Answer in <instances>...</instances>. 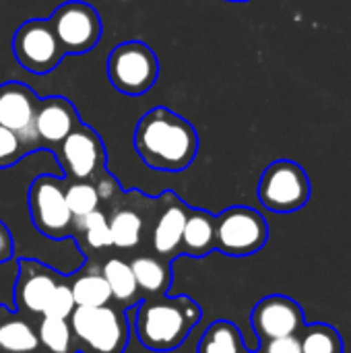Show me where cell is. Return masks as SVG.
<instances>
[{
    "instance_id": "6da1fadb",
    "label": "cell",
    "mask_w": 351,
    "mask_h": 353,
    "mask_svg": "<svg viewBox=\"0 0 351 353\" xmlns=\"http://www.w3.org/2000/svg\"><path fill=\"white\" fill-rule=\"evenodd\" d=\"M132 143L145 165L157 172H184L199 153L194 126L166 105H155L141 116Z\"/></svg>"
},
{
    "instance_id": "7a4b0ae2",
    "label": "cell",
    "mask_w": 351,
    "mask_h": 353,
    "mask_svg": "<svg viewBox=\"0 0 351 353\" xmlns=\"http://www.w3.org/2000/svg\"><path fill=\"white\" fill-rule=\"evenodd\" d=\"M201 310L188 298L145 300L137 310V335L153 352L178 347L199 323Z\"/></svg>"
},
{
    "instance_id": "3957f363",
    "label": "cell",
    "mask_w": 351,
    "mask_h": 353,
    "mask_svg": "<svg viewBox=\"0 0 351 353\" xmlns=\"http://www.w3.org/2000/svg\"><path fill=\"white\" fill-rule=\"evenodd\" d=\"M159 77L157 54L139 39L118 43L108 56V79L124 95L137 97L155 87Z\"/></svg>"
},
{
    "instance_id": "277c9868",
    "label": "cell",
    "mask_w": 351,
    "mask_h": 353,
    "mask_svg": "<svg viewBox=\"0 0 351 353\" xmlns=\"http://www.w3.org/2000/svg\"><path fill=\"white\" fill-rule=\"evenodd\" d=\"M257 192L265 209L273 213H294L308 203L310 180L300 163L277 159L263 172Z\"/></svg>"
},
{
    "instance_id": "5b68a950",
    "label": "cell",
    "mask_w": 351,
    "mask_h": 353,
    "mask_svg": "<svg viewBox=\"0 0 351 353\" xmlns=\"http://www.w3.org/2000/svg\"><path fill=\"white\" fill-rule=\"evenodd\" d=\"M269 238L265 217L250 207H230L215 217V248L228 256H250Z\"/></svg>"
},
{
    "instance_id": "8992f818",
    "label": "cell",
    "mask_w": 351,
    "mask_h": 353,
    "mask_svg": "<svg viewBox=\"0 0 351 353\" xmlns=\"http://www.w3.org/2000/svg\"><path fill=\"white\" fill-rule=\"evenodd\" d=\"M64 54L77 56L91 52L103 33V23L95 6L83 0L62 2L48 17Z\"/></svg>"
},
{
    "instance_id": "52a82bcc",
    "label": "cell",
    "mask_w": 351,
    "mask_h": 353,
    "mask_svg": "<svg viewBox=\"0 0 351 353\" xmlns=\"http://www.w3.org/2000/svg\"><path fill=\"white\" fill-rule=\"evenodd\" d=\"M70 329L81 343L95 353H120L128 341L124 316L106 306H77L70 314Z\"/></svg>"
},
{
    "instance_id": "ba28073f",
    "label": "cell",
    "mask_w": 351,
    "mask_h": 353,
    "mask_svg": "<svg viewBox=\"0 0 351 353\" xmlns=\"http://www.w3.org/2000/svg\"><path fill=\"white\" fill-rule=\"evenodd\" d=\"M12 56L31 74H48L66 56L48 19H29L12 35Z\"/></svg>"
},
{
    "instance_id": "9c48e42d",
    "label": "cell",
    "mask_w": 351,
    "mask_h": 353,
    "mask_svg": "<svg viewBox=\"0 0 351 353\" xmlns=\"http://www.w3.org/2000/svg\"><path fill=\"white\" fill-rule=\"evenodd\" d=\"M27 203L31 221L37 228V232L52 240L68 236L72 225V213L66 205L64 184L60 178L52 174L37 176L29 186Z\"/></svg>"
},
{
    "instance_id": "30bf717a",
    "label": "cell",
    "mask_w": 351,
    "mask_h": 353,
    "mask_svg": "<svg viewBox=\"0 0 351 353\" xmlns=\"http://www.w3.org/2000/svg\"><path fill=\"white\" fill-rule=\"evenodd\" d=\"M54 153L70 180H91L106 168V145L85 122H79Z\"/></svg>"
},
{
    "instance_id": "8fae6325",
    "label": "cell",
    "mask_w": 351,
    "mask_h": 353,
    "mask_svg": "<svg viewBox=\"0 0 351 353\" xmlns=\"http://www.w3.org/2000/svg\"><path fill=\"white\" fill-rule=\"evenodd\" d=\"M39 95L17 81L0 85V126L14 132L31 151H37L33 124L39 108Z\"/></svg>"
},
{
    "instance_id": "7c38bea8",
    "label": "cell",
    "mask_w": 351,
    "mask_h": 353,
    "mask_svg": "<svg viewBox=\"0 0 351 353\" xmlns=\"http://www.w3.org/2000/svg\"><path fill=\"white\" fill-rule=\"evenodd\" d=\"M250 321L257 337L263 343L298 335L304 329V312L300 304L285 296H269L261 300L254 306Z\"/></svg>"
},
{
    "instance_id": "4fadbf2b",
    "label": "cell",
    "mask_w": 351,
    "mask_h": 353,
    "mask_svg": "<svg viewBox=\"0 0 351 353\" xmlns=\"http://www.w3.org/2000/svg\"><path fill=\"white\" fill-rule=\"evenodd\" d=\"M81 122L77 108L70 99L62 95H48L39 99V108L35 114L33 134L37 143V151H56L58 145L72 132V128Z\"/></svg>"
},
{
    "instance_id": "5bb4252c",
    "label": "cell",
    "mask_w": 351,
    "mask_h": 353,
    "mask_svg": "<svg viewBox=\"0 0 351 353\" xmlns=\"http://www.w3.org/2000/svg\"><path fill=\"white\" fill-rule=\"evenodd\" d=\"M56 285V277L46 267L33 261H21L14 285V302L21 304V308H25L27 312L43 314V308L52 298Z\"/></svg>"
},
{
    "instance_id": "9a60e30c",
    "label": "cell",
    "mask_w": 351,
    "mask_h": 353,
    "mask_svg": "<svg viewBox=\"0 0 351 353\" xmlns=\"http://www.w3.org/2000/svg\"><path fill=\"white\" fill-rule=\"evenodd\" d=\"M186 215H188V209L182 207L178 201H174V194H172V203L161 211L153 230V248L157 254L170 256L180 248Z\"/></svg>"
},
{
    "instance_id": "2e32d148",
    "label": "cell",
    "mask_w": 351,
    "mask_h": 353,
    "mask_svg": "<svg viewBox=\"0 0 351 353\" xmlns=\"http://www.w3.org/2000/svg\"><path fill=\"white\" fill-rule=\"evenodd\" d=\"M182 250L188 256H205L215 248V217L207 211H188L184 234H182Z\"/></svg>"
},
{
    "instance_id": "e0dca14e",
    "label": "cell",
    "mask_w": 351,
    "mask_h": 353,
    "mask_svg": "<svg viewBox=\"0 0 351 353\" xmlns=\"http://www.w3.org/2000/svg\"><path fill=\"white\" fill-rule=\"evenodd\" d=\"M110 234H112V246L128 250L139 246L143 236V219L132 209H116L112 217L108 219Z\"/></svg>"
},
{
    "instance_id": "ac0fdd59",
    "label": "cell",
    "mask_w": 351,
    "mask_h": 353,
    "mask_svg": "<svg viewBox=\"0 0 351 353\" xmlns=\"http://www.w3.org/2000/svg\"><path fill=\"white\" fill-rule=\"evenodd\" d=\"M199 353H242V335L236 325L217 321L205 331Z\"/></svg>"
},
{
    "instance_id": "d6986e66",
    "label": "cell",
    "mask_w": 351,
    "mask_h": 353,
    "mask_svg": "<svg viewBox=\"0 0 351 353\" xmlns=\"http://www.w3.org/2000/svg\"><path fill=\"white\" fill-rule=\"evenodd\" d=\"M101 275L108 281L114 300H118V302H130L137 296L139 288H137V281H134L130 263H126L122 259H110L103 265Z\"/></svg>"
},
{
    "instance_id": "ffe728a7",
    "label": "cell",
    "mask_w": 351,
    "mask_h": 353,
    "mask_svg": "<svg viewBox=\"0 0 351 353\" xmlns=\"http://www.w3.org/2000/svg\"><path fill=\"white\" fill-rule=\"evenodd\" d=\"M77 306H106L112 300V292L101 273H83L70 285Z\"/></svg>"
},
{
    "instance_id": "44dd1931",
    "label": "cell",
    "mask_w": 351,
    "mask_h": 353,
    "mask_svg": "<svg viewBox=\"0 0 351 353\" xmlns=\"http://www.w3.org/2000/svg\"><path fill=\"white\" fill-rule=\"evenodd\" d=\"M39 345L35 331L25 321L0 323V350L6 353H33Z\"/></svg>"
},
{
    "instance_id": "7402d4cb",
    "label": "cell",
    "mask_w": 351,
    "mask_h": 353,
    "mask_svg": "<svg viewBox=\"0 0 351 353\" xmlns=\"http://www.w3.org/2000/svg\"><path fill=\"white\" fill-rule=\"evenodd\" d=\"M137 288L149 294H159L170 285V273L168 269L151 256H139L130 263Z\"/></svg>"
},
{
    "instance_id": "603a6c76",
    "label": "cell",
    "mask_w": 351,
    "mask_h": 353,
    "mask_svg": "<svg viewBox=\"0 0 351 353\" xmlns=\"http://www.w3.org/2000/svg\"><path fill=\"white\" fill-rule=\"evenodd\" d=\"M302 353H343V341L339 333L323 323H314L302 329L300 335Z\"/></svg>"
},
{
    "instance_id": "cb8c5ba5",
    "label": "cell",
    "mask_w": 351,
    "mask_h": 353,
    "mask_svg": "<svg viewBox=\"0 0 351 353\" xmlns=\"http://www.w3.org/2000/svg\"><path fill=\"white\" fill-rule=\"evenodd\" d=\"M64 196L72 213V221L97 211L99 201H101L95 184H91L89 180H72L68 186H64Z\"/></svg>"
},
{
    "instance_id": "d4e9b609",
    "label": "cell",
    "mask_w": 351,
    "mask_h": 353,
    "mask_svg": "<svg viewBox=\"0 0 351 353\" xmlns=\"http://www.w3.org/2000/svg\"><path fill=\"white\" fill-rule=\"evenodd\" d=\"M37 339L48 353H70V345H72L70 323H66L64 319L43 316L37 329Z\"/></svg>"
},
{
    "instance_id": "484cf974",
    "label": "cell",
    "mask_w": 351,
    "mask_h": 353,
    "mask_svg": "<svg viewBox=\"0 0 351 353\" xmlns=\"http://www.w3.org/2000/svg\"><path fill=\"white\" fill-rule=\"evenodd\" d=\"M74 221H77V228L81 232H85V240L93 250H103V248L112 246V234H110V223H108L106 213H101L97 209V211L85 215V217H79Z\"/></svg>"
},
{
    "instance_id": "4316f807",
    "label": "cell",
    "mask_w": 351,
    "mask_h": 353,
    "mask_svg": "<svg viewBox=\"0 0 351 353\" xmlns=\"http://www.w3.org/2000/svg\"><path fill=\"white\" fill-rule=\"evenodd\" d=\"M27 153H31V149L14 132H10L8 128L0 126V170L14 165Z\"/></svg>"
},
{
    "instance_id": "83f0119b",
    "label": "cell",
    "mask_w": 351,
    "mask_h": 353,
    "mask_svg": "<svg viewBox=\"0 0 351 353\" xmlns=\"http://www.w3.org/2000/svg\"><path fill=\"white\" fill-rule=\"evenodd\" d=\"M74 308H77V304H74V298H72L70 288L58 283L56 290H54V294H52V298L48 300V304H46V308H43V316L68 321Z\"/></svg>"
},
{
    "instance_id": "f1b7e54d",
    "label": "cell",
    "mask_w": 351,
    "mask_h": 353,
    "mask_svg": "<svg viewBox=\"0 0 351 353\" xmlns=\"http://www.w3.org/2000/svg\"><path fill=\"white\" fill-rule=\"evenodd\" d=\"M265 353H302L300 337H281V339H271L265 343Z\"/></svg>"
},
{
    "instance_id": "f546056e",
    "label": "cell",
    "mask_w": 351,
    "mask_h": 353,
    "mask_svg": "<svg viewBox=\"0 0 351 353\" xmlns=\"http://www.w3.org/2000/svg\"><path fill=\"white\" fill-rule=\"evenodd\" d=\"M12 256V238L8 228L0 221V263H6Z\"/></svg>"
},
{
    "instance_id": "4dcf8cb0",
    "label": "cell",
    "mask_w": 351,
    "mask_h": 353,
    "mask_svg": "<svg viewBox=\"0 0 351 353\" xmlns=\"http://www.w3.org/2000/svg\"><path fill=\"white\" fill-rule=\"evenodd\" d=\"M225 2H250V0H225Z\"/></svg>"
}]
</instances>
